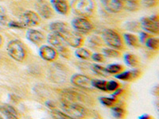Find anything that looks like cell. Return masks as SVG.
Masks as SVG:
<instances>
[{"label": "cell", "instance_id": "cell-12", "mask_svg": "<svg viewBox=\"0 0 159 119\" xmlns=\"http://www.w3.org/2000/svg\"><path fill=\"white\" fill-rule=\"evenodd\" d=\"M38 52L39 56L46 61H53L57 57V52L56 49L49 45H42Z\"/></svg>", "mask_w": 159, "mask_h": 119}, {"label": "cell", "instance_id": "cell-35", "mask_svg": "<svg viewBox=\"0 0 159 119\" xmlns=\"http://www.w3.org/2000/svg\"><path fill=\"white\" fill-rule=\"evenodd\" d=\"M157 0H143V3L147 7H154L157 4Z\"/></svg>", "mask_w": 159, "mask_h": 119}, {"label": "cell", "instance_id": "cell-21", "mask_svg": "<svg viewBox=\"0 0 159 119\" xmlns=\"http://www.w3.org/2000/svg\"><path fill=\"white\" fill-rule=\"evenodd\" d=\"M124 60L125 63L127 64L128 66L132 68L136 67L139 64V60H138V58L135 55L131 54V53H127V54L124 56Z\"/></svg>", "mask_w": 159, "mask_h": 119}, {"label": "cell", "instance_id": "cell-23", "mask_svg": "<svg viewBox=\"0 0 159 119\" xmlns=\"http://www.w3.org/2000/svg\"><path fill=\"white\" fill-rule=\"evenodd\" d=\"M146 45L150 49L152 50H157L159 48V40L157 37H149L146 41Z\"/></svg>", "mask_w": 159, "mask_h": 119}, {"label": "cell", "instance_id": "cell-8", "mask_svg": "<svg viewBox=\"0 0 159 119\" xmlns=\"http://www.w3.org/2000/svg\"><path fill=\"white\" fill-rule=\"evenodd\" d=\"M159 21L157 16L150 18H143L141 19V26L147 32L157 34L159 33Z\"/></svg>", "mask_w": 159, "mask_h": 119}, {"label": "cell", "instance_id": "cell-33", "mask_svg": "<svg viewBox=\"0 0 159 119\" xmlns=\"http://www.w3.org/2000/svg\"><path fill=\"white\" fill-rule=\"evenodd\" d=\"M91 57L93 60L96 62H103V60H104L103 56L100 53H94V54L91 55Z\"/></svg>", "mask_w": 159, "mask_h": 119}, {"label": "cell", "instance_id": "cell-3", "mask_svg": "<svg viewBox=\"0 0 159 119\" xmlns=\"http://www.w3.org/2000/svg\"><path fill=\"white\" fill-rule=\"evenodd\" d=\"M102 38L106 45L112 49H122L123 48V43L121 37L119 33L113 29H104L102 33Z\"/></svg>", "mask_w": 159, "mask_h": 119}, {"label": "cell", "instance_id": "cell-37", "mask_svg": "<svg viewBox=\"0 0 159 119\" xmlns=\"http://www.w3.org/2000/svg\"><path fill=\"white\" fill-rule=\"evenodd\" d=\"M46 106H47L48 107H49V108H51V109H52V108H54V107H55V105L53 104V103H52V102H47V103H46Z\"/></svg>", "mask_w": 159, "mask_h": 119}, {"label": "cell", "instance_id": "cell-19", "mask_svg": "<svg viewBox=\"0 0 159 119\" xmlns=\"http://www.w3.org/2000/svg\"><path fill=\"white\" fill-rule=\"evenodd\" d=\"M123 9H126L129 11H135L139 9V0H121Z\"/></svg>", "mask_w": 159, "mask_h": 119}, {"label": "cell", "instance_id": "cell-14", "mask_svg": "<svg viewBox=\"0 0 159 119\" xmlns=\"http://www.w3.org/2000/svg\"><path fill=\"white\" fill-rule=\"evenodd\" d=\"M52 8L58 14L62 15H67L69 11V6L66 0H51Z\"/></svg>", "mask_w": 159, "mask_h": 119}, {"label": "cell", "instance_id": "cell-10", "mask_svg": "<svg viewBox=\"0 0 159 119\" xmlns=\"http://www.w3.org/2000/svg\"><path fill=\"white\" fill-rule=\"evenodd\" d=\"M22 23L25 27H34L41 23V17L38 13L32 11H27L23 13L22 16Z\"/></svg>", "mask_w": 159, "mask_h": 119}, {"label": "cell", "instance_id": "cell-25", "mask_svg": "<svg viewBox=\"0 0 159 119\" xmlns=\"http://www.w3.org/2000/svg\"><path fill=\"white\" fill-rule=\"evenodd\" d=\"M105 68L109 74H117L123 70V66L120 64H113L108 65Z\"/></svg>", "mask_w": 159, "mask_h": 119}, {"label": "cell", "instance_id": "cell-16", "mask_svg": "<svg viewBox=\"0 0 159 119\" xmlns=\"http://www.w3.org/2000/svg\"><path fill=\"white\" fill-rule=\"evenodd\" d=\"M16 110L10 105L0 106V118H18Z\"/></svg>", "mask_w": 159, "mask_h": 119}, {"label": "cell", "instance_id": "cell-1", "mask_svg": "<svg viewBox=\"0 0 159 119\" xmlns=\"http://www.w3.org/2000/svg\"><path fill=\"white\" fill-rule=\"evenodd\" d=\"M70 7L78 16L88 18L94 12L95 3L93 0H72Z\"/></svg>", "mask_w": 159, "mask_h": 119}, {"label": "cell", "instance_id": "cell-26", "mask_svg": "<svg viewBox=\"0 0 159 119\" xmlns=\"http://www.w3.org/2000/svg\"><path fill=\"white\" fill-rule=\"evenodd\" d=\"M92 70H93V72H96V74L98 75H100V76H108L109 73L107 72V70H106V68L103 67H102V66H100V65H98V64H94L92 65Z\"/></svg>", "mask_w": 159, "mask_h": 119}, {"label": "cell", "instance_id": "cell-6", "mask_svg": "<svg viewBox=\"0 0 159 119\" xmlns=\"http://www.w3.org/2000/svg\"><path fill=\"white\" fill-rule=\"evenodd\" d=\"M58 35L64 39L66 44L71 47L78 48L80 47L83 44L84 39L82 37L81 34L76 31H72L69 27L64 29L62 32L57 33Z\"/></svg>", "mask_w": 159, "mask_h": 119}, {"label": "cell", "instance_id": "cell-27", "mask_svg": "<svg viewBox=\"0 0 159 119\" xmlns=\"http://www.w3.org/2000/svg\"><path fill=\"white\" fill-rule=\"evenodd\" d=\"M103 54L107 57H118L119 56V52L117 50L113 49H108V48H105L103 49Z\"/></svg>", "mask_w": 159, "mask_h": 119}, {"label": "cell", "instance_id": "cell-22", "mask_svg": "<svg viewBox=\"0 0 159 119\" xmlns=\"http://www.w3.org/2000/svg\"><path fill=\"white\" fill-rule=\"evenodd\" d=\"M75 55L81 60H89L91 57V52L88 49L78 47L75 51Z\"/></svg>", "mask_w": 159, "mask_h": 119}, {"label": "cell", "instance_id": "cell-29", "mask_svg": "<svg viewBox=\"0 0 159 119\" xmlns=\"http://www.w3.org/2000/svg\"><path fill=\"white\" fill-rule=\"evenodd\" d=\"M100 103L103 105H104L105 107H111L113 106L116 103V99L113 98H107V97H102L99 99Z\"/></svg>", "mask_w": 159, "mask_h": 119}, {"label": "cell", "instance_id": "cell-7", "mask_svg": "<svg viewBox=\"0 0 159 119\" xmlns=\"http://www.w3.org/2000/svg\"><path fill=\"white\" fill-rule=\"evenodd\" d=\"M72 26L75 31L80 34H86L92 31V24L85 17H77L72 21Z\"/></svg>", "mask_w": 159, "mask_h": 119}, {"label": "cell", "instance_id": "cell-15", "mask_svg": "<svg viewBox=\"0 0 159 119\" xmlns=\"http://www.w3.org/2000/svg\"><path fill=\"white\" fill-rule=\"evenodd\" d=\"M26 38L32 43L38 45V44H41L44 42L45 36H44L43 33L41 32V31L30 29L26 31Z\"/></svg>", "mask_w": 159, "mask_h": 119}, {"label": "cell", "instance_id": "cell-34", "mask_svg": "<svg viewBox=\"0 0 159 119\" xmlns=\"http://www.w3.org/2000/svg\"><path fill=\"white\" fill-rule=\"evenodd\" d=\"M9 25L12 28H19V29H23V28H25V25H24L22 22H10Z\"/></svg>", "mask_w": 159, "mask_h": 119}, {"label": "cell", "instance_id": "cell-38", "mask_svg": "<svg viewBox=\"0 0 159 119\" xmlns=\"http://www.w3.org/2000/svg\"><path fill=\"white\" fill-rule=\"evenodd\" d=\"M2 42H3V39H2V36L0 35V46L2 45Z\"/></svg>", "mask_w": 159, "mask_h": 119}, {"label": "cell", "instance_id": "cell-2", "mask_svg": "<svg viewBox=\"0 0 159 119\" xmlns=\"http://www.w3.org/2000/svg\"><path fill=\"white\" fill-rule=\"evenodd\" d=\"M8 55L16 61H22L25 57L26 52L23 44L18 40H12L7 45Z\"/></svg>", "mask_w": 159, "mask_h": 119}, {"label": "cell", "instance_id": "cell-11", "mask_svg": "<svg viewBox=\"0 0 159 119\" xmlns=\"http://www.w3.org/2000/svg\"><path fill=\"white\" fill-rule=\"evenodd\" d=\"M71 83L78 87H81L84 89H92V80L89 77L82 74L72 75L70 79Z\"/></svg>", "mask_w": 159, "mask_h": 119}, {"label": "cell", "instance_id": "cell-36", "mask_svg": "<svg viewBox=\"0 0 159 119\" xmlns=\"http://www.w3.org/2000/svg\"><path fill=\"white\" fill-rule=\"evenodd\" d=\"M141 35L142 36H140V40H141V42H145L147 39H148L149 37H149V35L147 34L146 33H142Z\"/></svg>", "mask_w": 159, "mask_h": 119}, {"label": "cell", "instance_id": "cell-18", "mask_svg": "<svg viewBox=\"0 0 159 119\" xmlns=\"http://www.w3.org/2000/svg\"><path fill=\"white\" fill-rule=\"evenodd\" d=\"M140 75V72L137 70H133V71H128V72H124L119 74L116 75V78L121 80H124V81H129V80H132V79H136L139 77Z\"/></svg>", "mask_w": 159, "mask_h": 119}, {"label": "cell", "instance_id": "cell-32", "mask_svg": "<svg viewBox=\"0 0 159 119\" xmlns=\"http://www.w3.org/2000/svg\"><path fill=\"white\" fill-rule=\"evenodd\" d=\"M119 87V83L116 81H109L107 82V91H112V90H116Z\"/></svg>", "mask_w": 159, "mask_h": 119}, {"label": "cell", "instance_id": "cell-5", "mask_svg": "<svg viewBox=\"0 0 159 119\" xmlns=\"http://www.w3.org/2000/svg\"><path fill=\"white\" fill-rule=\"evenodd\" d=\"M47 42L52 48L56 49L57 53H60L61 56L67 57L69 55L68 45L64 41L63 38L57 33H50L47 37Z\"/></svg>", "mask_w": 159, "mask_h": 119}, {"label": "cell", "instance_id": "cell-17", "mask_svg": "<svg viewBox=\"0 0 159 119\" xmlns=\"http://www.w3.org/2000/svg\"><path fill=\"white\" fill-rule=\"evenodd\" d=\"M81 95L74 91V90H66L62 92L61 95V102H69V103H78L79 101H81Z\"/></svg>", "mask_w": 159, "mask_h": 119}, {"label": "cell", "instance_id": "cell-24", "mask_svg": "<svg viewBox=\"0 0 159 119\" xmlns=\"http://www.w3.org/2000/svg\"><path fill=\"white\" fill-rule=\"evenodd\" d=\"M92 86L96 87V88L99 89V90L107 91V89H106V87H107V82L103 81V80H100V79H92Z\"/></svg>", "mask_w": 159, "mask_h": 119}, {"label": "cell", "instance_id": "cell-9", "mask_svg": "<svg viewBox=\"0 0 159 119\" xmlns=\"http://www.w3.org/2000/svg\"><path fill=\"white\" fill-rule=\"evenodd\" d=\"M35 8L38 15L45 19H49L53 15L52 7L45 0H38L35 4Z\"/></svg>", "mask_w": 159, "mask_h": 119}, {"label": "cell", "instance_id": "cell-28", "mask_svg": "<svg viewBox=\"0 0 159 119\" xmlns=\"http://www.w3.org/2000/svg\"><path fill=\"white\" fill-rule=\"evenodd\" d=\"M7 23V15L5 8L0 6V25H5Z\"/></svg>", "mask_w": 159, "mask_h": 119}, {"label": "cell", "instance_id": "cell-13", "mask_svg": "<svg viewBox=\"0 0 159 119\" xmlns=\"http://www.w3.org/2000/svg\"><path fill=\"white\" fill-rule=\"evenodd\" d=\"M101 2L105 10L112 14L119 13L123 10L121 0H101Z\"/></svg>", "mask_w": 159, "mask_h": 119}, {"label": "cell", "instance_id": "cell-4", "mask_svg": "<svg viewBox=\"0 0 159 119\" xmlns=\"http://www.w3.org/2000/svg\"><path fill=\"white\" fill-rule=\"evenodd\" d=\"M64 112L70 118H81L86 115V110L78 103L61 102Z\"/></svg>", "mask_w": 159, "mask_h": 119}, {"label": "cell", "instance_id": "cell-20", "mask_svg": "<svg viewBox=\"0 0 159 119\" xmlns=\"http://www.w3.org/2000/svg\"><path fill=\"white\" fill-rule=\"evenodd\" d=\"M123 37H124L126 43L131 47H138L139 46V40L134 35L130 34V33H124Z\"/></svg>", "mask_w": 159, "mask_h": 119}, {"label": "cell", "instance_id": "cell-31", "mask_svg": "<svg viewBox=\"0 0 159 119\" xmlns=\"http://www.w3.org/2000/svg\"><path fill=\"white\" fill-rule=\"evenodd\" d=\"M112 111V114L113 116L116 117H123V115H124V110H123V108L119 107H115L111 109Z\"/></svg>", "mask_w": 159, "mask_h": 119}, {"label": "cell", "instance_id": "cell-30", "mask_svg": "<svg viewBox=\"0 0 159 119\" xmlns=\"http://www.w3.org/2000/svg\"><path fill=\"white\" fill-rule=\"evenodd\" d=\"M51 114L54 118H70V117L65 114V112L60 111L57 110H52Z\"/></svg>", "mask_w": 159, "mask_h": 119}]
</instances>
